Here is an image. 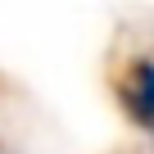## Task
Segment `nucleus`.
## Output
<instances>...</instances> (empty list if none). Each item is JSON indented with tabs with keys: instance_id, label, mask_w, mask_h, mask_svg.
I'll list each match as a JSON object with an SVG mask.
<instances>
[{
	"instance_id": "f257e3e1",
	"label": "nucleus",
	"mask_w": 154,
	"mask_h": 154,
	"mask_svg": "<svg viewBox=\"0 0 154 154\" xmlns=\"http://www.w3.org/2000/svg\"><path fill=\"white\" fill-rule=\"evenodd\" d=\"M118 91H122L127 113H131L140 127L154 131V63H149V59H136V63L127 68V77H122Z\"/></svg>"
}]
</instances>
